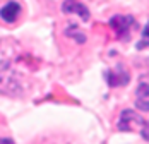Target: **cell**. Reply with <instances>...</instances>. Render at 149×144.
Listing matches in <instances>:
<instances>
[{
    "mask_svg": "<svg viewBox=\"0 0 149 144\" xmlns=\"http://www.w3.org/2000/svg\"><path fill=\"white\" fill-rule=\"evenodd\" d=\"M110 26L117 33L120 40H127L129 38V31L134 26V17L132 15H115L110 21Z\"/></svg>",
    "mask_w": 149,
    "mask_h": 144,
    "instance_id": "cell-1",
    "label": "cell"
},
{
    "mask_svg": "<svg viewBox=\"0 0 149 144\" xmlns=\"http://www.w3.org/2000/svg\"><path fill=\"white\" fill-rule=\"evenodd\" d=\"M144 125V120L142 117L134 113L132 110H123L122 115H120V120H118V130H134V129H139Z\"/></svg>",
    "mask_w": 149,
    "mask_h": 144,
    "instance_id": "cell-2",
    "label": "cell"
},
{
    "mask_svg": "<svg viewBox=\"0 0 149 144\" xmlns=\"http://www.w3.org/2000/svg\"><path fill=\"white\" fill-rule=\"evenodd\" d=\"M62 10L67 12V14H79L82 21H88V19H89V10H88V7H86L84 3L75 2V0H67V2H63Z\"/></svg>",
    "mask_w": 149,
    "mask_h": 144,
    "instance_id": "cell-3",
    "label": "cell"
},
{
    "mask_svg": "<svg viewBox=\"0 0 149 144\" xmlns=\"http://www.w3.org/2000/svg\"><path fill=\"white\" fill-rule=\"evenodd\" d=\"M106 79H108V84H110V86H113V87L123 86V84H127V82H129V74H127V71H125L122 65H118V67H117V71L106 72Z\"/></svg>",
    "mask_w": 149,
    "mask_h": 144,
    "instance_id": "cell-4",
    "label": "cell"
},
{
    "mask_svg": "<svg viewBox=\"0 0 149 144\" xmlns=\"http://www.w3.org/2000/svg\"><path fill=\"white\" fill-rule=\"evenodd\" d=\"M19 12H21V5L17 2H7L0 9V17L5 22H14L15 19L19 17Z\"/></svg>",
    "mask_w": 149,
    "mask_h": 144,
    "instance_id": "cell-5",
    "label": "cell"
},
{
    "mask_svg": "<svg viewBox=\"0 0 149 144\" xmlns=\"http://www.w3.org/2000/svg\"><path fill=\"white\" fill-rule=\"evenodd\" d=\"M135 94H137V100H135L137 108L142 112H149V84H146V82L139 84Z\"/></svg>",
    "mask_w": 149,
    "mask_h": 144,
    "instance_id": "cell-6",
    "label": "cell"
},
{
    "mask_svg": "<svg viewBox=\"0 0 149 144\" xmlns=\"http://www.w3.org/2000/svg\"><path fill=\"white\" fill-rule=\"evenodd\" d=\"M149 46V22L146 24V28L142 31V38H141V41L137 43V48L139 50H142V48H148Z\"/></svg>",
    "mask_w": 149,
    "mask_h": 144,
    "instance_id": "cell-7",
    "label": "cell"
},
{
    "mask_svg": "<svg viewBox=\"0 0 149 144\" xmlns=\"http://www.w3.org/2000/svg\"><path fill=\"white\" fill-rule=\"evenodd\" d=\"M141 136H142L146 141H149V122H144V125L141 127Z\"/></svg>",
    "mask_w": 149,
    "mask_h": 144,
    "instance_id": "cell-8",
    "label": "cell"
},
{
    "mask_svg": "<svg viewBox=\"0 0 149 144\" xmlns=\"http://www.w3.org/2000/svg\"><path fill=\"white\" fill-rule=\"evenodd\" d=\"M0 144H14V141L7 139V137H0Z\"/></svg>",
    "mask_w": 149,
    "mask_h": 144,
    "instance_id": "cell-9",
    "label": "cell"
}]
</instances>
